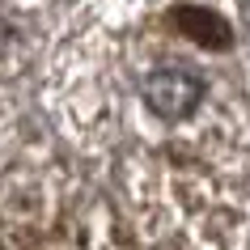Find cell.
I'll use <instances>...</instances> for the list:
<instances>
[{"label": "cell", "instance_id": "1", "mask_svg": "<svg viewBox=\"0 0 250 250\" xmlns=\"http://www.w3.org/2000/svg\"><path fill=\"white\" fill-rule=\"evenodd\" d=\"M119 199L136 250H250V191L187 153H123Z\"/></svg>", "mask_w": 250, "mask_h": 250}, {"label": "cell", "instance_id": "2", "mask_svg": "<svg viewBox=\"0 0 250 250\" xmlns=\"http://www.w3.org/2000/svg\"><path fill=\"white\" fill-rule=\"evenodd\" d=\"M0 250H110L106 229L81 212L68 170L17 161L0 170Z\"/></svg>", "mask_w": 250, "mask_h": 250}, {"label": "cell", "instance_id": "3", "mask_svg": "<svg viewBox=\"0 0 250 250\" xmlns=\"http://www.w3.org/2000/svg\"><path fill=\"white\" fill-rule=\"evenodd\" d=\"M166 26L178 34L183 42H191L195 51L204 55H221L233 47V30L225 17H216L212 9H199V4H174L166 13Z\"/></svg>", "mask_w": 250, "mask_h": 250}, {"label": "cell", "instance_id": "4", "mask_svg": "<svg viewBox=\"0 0 250 250\" xmlns=\"http://www.w3.org/2000/svg\"><path fill=\"white\" fill-rule=\"evenodd\" d=\"M21 60H26V51H21V39H17L13 21L0 13V81L13 77L17 68H21Z\"/></svg>", "mask_w": 250, "mask_h": 250}]
</instances>
